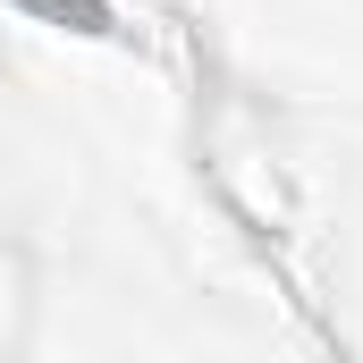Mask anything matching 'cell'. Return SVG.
Here are the masks:
<instances>
[{
	"label": "cell",
	"mask_w": 363,
	"mask_h": 363,
	"mask_svg": "<svg viewBox=\"0 0 363 363\" xmlns=\"http://www.w3.org/2000/svg\"><path fill=\"white\" fill-rule=\"evenodd\" d=\"M26 9H43V17H60V26H85V34L110 26V17H101V0H26Z\"/></svg>",
	"instance_id": "6da1fadb"
}]
</instances>
